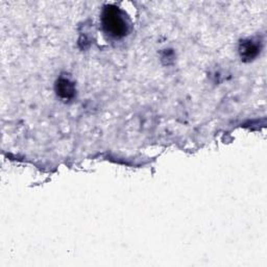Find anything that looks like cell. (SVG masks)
Returning <instances> with one entry per match:
<instances>
[{
	"instance_id": "1",
	"label": "cell",
	"mask_w": 267,
	"mask_h": 267,
	"mask_svg": "<svg viewBox=\"0 0 267 267\" xmlns=\"http://www.w3.org/2000/svg\"><path fill=\"white\" fill-rule=\"evenodd\" d=\"M102 26L108 35L113 38H122L126 35L128 25L123 13L114 6H108L102 12Z\"/></svg>"
},
{
	"instance_id": "3",
	"label": "cell",
	"mask_w": 267,
	"mask_h": 267,
	"mask_svg": "<svg viewBox=\"0 0 267 267\" xmlns=\"http://www.w3.org/2000/svg\"><path fill=\"white\" fill-rule=\"evenodd\" d=\"M260 51V47L253 40H246L240 44V56L243 60L251 61L255 59Z\"/></svg>"
},
{
	"instance_id": "2",
	"label": "cell",
	"mask_w": 267,
	"mask_h": 267,
	"mask_svg": "<svg viewBox=\"0 0 267 267\" xmlns=\"http://www.w3.org/2000/svg\"><path fill=\"white\" fill-rule=\"evenodd\" d=\"M56 90L60 97L64 99H71L74 96L75 88L73 83H71L68 78H60L56 85Z\"/></svg>"
}]
</instances>
